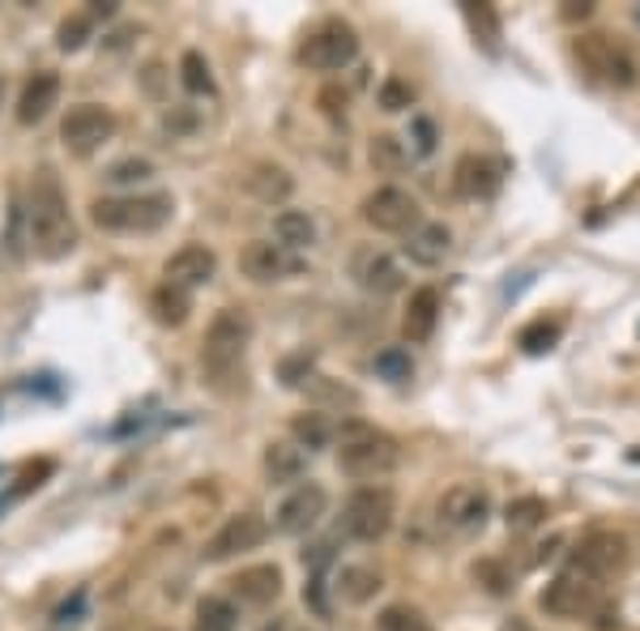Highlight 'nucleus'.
Wrapping results in <instances>:
<instances>
[{"mask_svg": "<svg viewBox=\"0 0 640 631\" xmlns=\"http://www.w3.org/2000/svg\"><path fill=\"white\" fill-rule=\"evenodd\" d=\"M26 222H31V243L43 261H60L78 248V227L69 218V200H65V188L52 171H39L31 184Z\"/></svg>", "mask_w": 640, "mask_h": 631, "instance_id": "f257e3e1", "label": "nucleus"}, {"mask_svg": "<svg viewBox=\"0 0 640 631\" xmlns=\"http://www.w3.org/2000/svg\"><path fill=\"white\" fill-rule=\"evenodd\" d=\"M333 439H338V466L351 478H385L398 470L401 448L393 435L376 432L367 423H342Z\"/></svg>", "mask_w": 640, "mask_h": 631, "instance_id": "f03ea898", "label": "nucleus"}, {"mask_svg": "<svg viewBox=\"0 0 640 631\" xmlns=\"http://www.w3.org/2000/svg\"><path fill=\"white\" fill-rule=\"evenodd\" d=\"M175 205L162 193L150 197H99L90 200V222L99 231H116V236H150L171 222Z\"/></svg>", "mask_w": 640, "mask_h": 631, "instance_id": "7ed1b4c3", "label": "nucleus"}, {"mask_svg": "<svg viewBox=\"0 0 640 631\" xmlns=\"http://www.w3.org/2000/svg\"><path fill=\"white\" fill-rule=\"evenodd\" d=\"M248 342H252V320L243 308H222L214 316L209 333H205V346H201V363L214 380H231L243 367L248 355Z\"/></svg>", "mask_w": 640, "mask_h": 631, "instance_id": "20e7f679", "label": "nucleus"}, {"mask_svg": "<svg viewBox=\"0 0 640 631\" xmlns=\"http://www.w3.org/2000/svg\"><path fill=\"white\" fill-rule=\"evenodd\" d=\"M398 520V495L385 482H367L359 491H351L346 508H342V534L355 542H380Z\"/></svg>", "mask_w": 640, "mask_h": 631, "instance_id": "39448f33", "label": "nucleus"}, {"mask_svg": "<svg viewBox=\"0 0 640 631\" xmlns=\"http://www.w3.org/2000/svg\"><path fill=\"white\" fill-rule=\"evenodd\" d=\"M355 56H359V35L346 22H320L299 47V60L317 73H342L346 65H355Z\"/></svg>", "mask_w": 640, "mask_h": 631, "instance_id": "423d86ee", "label": "nucleus"}, {"mask_svg": "<svg viewBox=\"0 0 640 631\" xmlns=\"http://www.w3.org/2000/svg\"><path fill=\"white\" fill-rule=\"evenodd\" d=\"M538 606H542L551 619H585V615H594L602 606V585L594 576H585L581 567H572V572L556 576V581L542 589Z\"/></svg>", "mask_w": 640, "mask_h": 631, "instance_id": "0eeeda50", "label": "nucleus"}, {"mask_svg": "<svg viewBox=\"0 0 640 631\" xmlns=\"http://www.w3.org/2000/svg\"><path fill=\"white\" fill-rule=\"evenodd\" d=\"M359 214H363V222H367L372 231H380V236H410V231L423 222L419 200L410 197L405 188H393V184L376 188L372 197L363 200Z\"/></svg>", "mask_w": 640, "mask_h": 631, "instance_id": "6e6552de", "label": "nucleus"}, {"mask_svg": "<svg viewBox=\"0 0 640 631\" xmlns=\"http://www.w3.org/2000/svg\"><path fill=\"white\" fill-rule=\"evenodd\" d=\"M112 137H116V116L107 107H99V103H81L60 124V141L69 146V154L78 158H90L94 150H103Z\"/></svg>", "mask_w": 640, "mask_h": 631, "instance_id": "1a4fd4ad", "label": "nucleus"}, {"mask_svg": "<svg viewBox=\"0 0 640 631\" xmlns=\"http://www.w3.org/2000/svg\"><path fill=\"white\" fill-rule=\"evenodd\" d=\"M436 516H441L444 529H453V534H475L491 516V491L479 486V482L448 486L441 495V504H436Z\"/></svg>", "mask_w": 640, "mask_h": 631, "instance_id": "9d476101", "label": "nucleus"}, {"mask_svg": "<svg viewBox=\"0 0 640 631\" xmlns=\"http://www.w3.org/2000/svg\"><path fill=\"white\" fill-rule=\"evenodd\" d=\"M265 538H270L265 516L236 513V516H227V520H222V529L205 542V559H209V563H227V559H236V554L256 551Z\"/></svg>", "mask_w": 640, "mask_h": 631, "instance_id": "9b49d317", "label": "nucleus"}, {"mask_svg": "<svg viewBox=\"0 0 640 631\" xmlns=\"http://www.w3.org/2000/svg\"><path fill=\"white\" fill-rule=\"evenodd\" d=\"M299 269H304V261H299L295 252H286L282 243H274V239H252V243H243L240 274L248 277V282L270 286V282H286V277H295Z\"/></svg>", "mask_w": 640, "mask_h": 631, "instance_id": "f8f14e48", "label": "nucleus"}, {"mask_svg": "<svg viewBox=\"0 0 640 631\" xmlns=\"http://www.w3.org/2000/svg\"><path fill=\"white\" fill-rule=\"evenodd\" d=\"M324 513H329V491H324L320 482H299V486L278 504L274 525H278V534L299 538V534H312Z\"/></svg>", "mask_w": 640, "mask_h": 631, "instance_id": "ddd939ff", "label": "nucleus"}, {"mask_svg": "<svg viewBox=\"0 0 640 631\" xmlns=\"http://www.w3.org/2000/svg\"><path fill=\"white\" fill-rule=\"evenodd\" d=\"M351 277L359 282L367 295H398L401 286H405V269H401L385 248H376V243L355 248V256H351Z\"/></svg>", "mask_w": 640, "mask_h": 631, "instance_id": "4468645a", "label": "nucleus"}, {"mask_svg": "<svg viewBox=\"0 0 640 631\" xmlns=\"http://www.w3.org/2000/svg\"><path fill=\"white\" fill-rule=\"evenodd\" d=\"M624 563H628V538L615 534V529H598V534L581 538V547H576V563H572V567H581L585 576L602 581V576H615Z\"/></svg>", "mask_w": 640, "mask_h": 631, "instance_id": "2eb2a0df", "label": "nucleus"}, {"mask_svg": "<svg viewBox=\"0 0 640 631\" xmlns=\"http://www.w3.org/2000/svg\"><path fill=\"white\" fill-rule=\"evenodd\" d=\"M576 56H581L585 69H594V73H602V78L615 81V85H632V81H637L632 56L619 51L606 35H581V39H576Z\"/></svg>", "mask_w": 640, "mask_h": 631, "instance_id": "dca6fc26", "label": "nucleus"}, {"mask_svg": "<svg viewBox=\"0 0 640 631\" xmlns=\"http://www.w3.org/2000/svg\"><path fill=\"white\" fill-rule=\"evenodd\" d=\"M214 274H218V256H214V248H205V243H184V248L162 265L167 286H175V290H197V286H205Z\"/></svg>", "mask_w": 640, "mask_h": 631, "instance_id": "f3484780", "label": "nucleus"}, {"mask_svg": "<svg viewBox=\"0 0 640 631\" xmlns=\"http://www.w3.org/2000/svg\"><path fill=\"white\" fill-rule=\"evenodd\" d=\"M401 252L410 256V265L436 269V265H444V256L453 252V231H448L444 222H419V227L405 236Z\"/></svg>", "mask_w": 640, "mask_h": 631, "instance_id": "a211bd4d", "label": "nucleus"}, {"mask_svg": "<svg viewBox=\"0 0 640 631\" xmlns=\"http://www.w3.org/2000/svg\"><path fill=\"white\" fill-rule=\"evenodd\" d=\"M231 589L243 606H274L282 597V572L278 563H256V567H243L240 576L231 581Z\"/></svg>", "mask_w": 640, "mask_h": 631, "instance_id": "6ab92c4d", "label": "nucleus"}, {"mask_svg": "<svg viewBox=\"0 0 640 631\" xmlns=\"http://www.w3.org/2000/svg\"><path fill=\"white\" fill-rule=\"evenodd\" d=\"M56 99H60V78H56L52 69H39L35 78H26V85H22L18 119H22V124H39V119L56 107Z\"/></svg>", "mask_w": 640, "mask_h": 631, "instance_id": "aec40b11", "label": "nucleus"}, {"mask_svg": "<svg viewBox=\"0 0 640 631\" xmlns=\"http://www.w3.org/2000/svg\"><path fill=\"white\" fill-rule=\"evenodd\" d=\"M495 184H500L495 167L479 154H466L457 167H453V193H457V197H466V200L491 197V193H495Z\"/></svg>", "mask_w": 640, "mask_h": 631, "instance_id": "412c9836", "label": "nucleus"}, {"mask_svg": "<svg viewBox=\"0 0 640 631\" xmlns=\"http://www.w3.org/2000/svg\"><path fill=\"white\" fill-rule=\"evenodd\" d=\"M436 320H441V295L432 286L414 290L410 295V308H405V320H401L405 342H427L436 333Z\"/></svg>", "mask_w": 640, "mask_h": 631, "instance_id": "4be33fe9", "label": "nucleus"}, {"mask_svg": "<svg viewBox=\"0 0 640 631\" xmlns=\"http://www.w3.org/2000/svg\"><path fill=\"white\" fill-rule=\"evenodd\" d=\"M265 473H270V482H299L304 473H308V452L299 448V444H290V439H274L270 448H265Z\"/></svg>", "mask_w": 640, "mask_h": 631, "instance_id": "5701e85b", "label": "nucleus"}, {"mask_svg": "<svg viewBox=\"0 0 640 631\" xmlns=\"http://www.w3.org/2000/svg\"><path fill=\"white\" fill-rule=\"evenodd\" d=\"M274 243H282L286 252H308L312 243H317V222H312V214H304V209H282L278 218H274Z\"/></svg>", "mask_w": 640, "mask_h": 631, "instance_id": "b1692460", "label": "nucleus"}, {"mask_svg": "<svg viewBox=\"0 0 640 631\" xmlns=\"http://www.w3.org/2000/svg\"><path fill=\"white\" fill-rule=\"evenodd\" d=\"M380 572L376 567H367V563H346L342 572H338V597L342 601H351V606H367L376 593H380Z\"/></svg>", "mask_w": 640, "mask_h": 631, "instance_id": "393cba45", "label": "nucleus"}, {"mask_svg": "<svg viewBox=\"0 0 640 631\" xmlns=\"http://www.w3.org/2000/svg\"><path fill=\"white\" fill-rule=\"evenodd\" d=\"M367 158H372V167H376L380 175H401L405 162H410V150H405V141L393 137V133H376V137L367 141Z\"/></svg>", "mask_w": 640, "mask_h": 631, "instance_id": "a878e982", "label": "nucleus"}, {"mask_svg": "<svg viewBox=\"0 0 640 631\" xmlns=\"http://www.w3.org/2000/svg\"><path fill=\"white\" fill-rule=\"evenodd\" d=\"M290 435H295V444H299L304 452H317V448H329V444H333L338 427H333L320 410H312V414H295V418H290Z\"/></svg>", "mask_w": 640, "mask_h": 631, "instance_id": "bb28decb", "label": "nucleus"}, {"mask_svg": "<svg viewBox=\"0 0 640 631\" xmlns=\"http://www.w3.org/2000/svg\"><path fill=\"white\" fill-rule=\"evenodd\" d=\"M240 628V610L231 597H201L193 631H236Z\"/></svg>", "mask_w": 640, "mask_h": 631, "instance_id": "cd10ccee", "label": "nucleus"}, {"mask_svg": "<svg viewBox=\"0 0 640 631\" xmlns=\"http://www.w3.org/2000/svg\"><path fill=\"white\" fill-rule=\"evenodd\" d=\"M290 188H295V180H290L282 167H274V162H261V167H252V175H248V193L270 200V205L290 197Z\"/></svg>", "mask_w": 640, "mask_h": 631, "instance_id": "c85d7f7f", "label": "nucleus"}, {"mask_svg": "<svg viewBox=\"0 0 640 631\" xmlns=\"http://www.w3.org/2000/svg\"><path fill=\"white\" fill-rule=\"evenodd\" d=\"M563 324L560 320H547V316H538V320H529L525 329L517 333V346L525 355H547L556 342H560Z\"/></svg>", "mask_w": 640, "mask_h": 631, "instance_id": "c756f323", "label": "nucleus"}, {"mask_svg": "<svg viewBox=\"0 0 640 631\" xmlns=\"http://www.w3.org/2000/svg\"><path fill=\"white\" fill-rule=\"evenodd\" d=\"M150 308H155V316H159L162 324H184L188 320V312H193V299H188V290H175V286H167L162 282L159 290H155V299H150Z\"/></svg>", "mask_w": 640, "mask_h": 631, "instance_id": "7c9ffc66", "label": "nucleus"}, {"mask_svg": "<svg viewBox=\"0 0 640 631\" xmlns=\"http://www.w3.org/2000/svg\"><path fill=\"white\" fill-rule=\"evenodd\" d=\"M504 520H508L513 534H529V529H538V525L547 520V500H538V495H521V500L508 504Z\"/></svg>", "mask_w": 640, "mask_h": 631, "instance_id": "2f4dec72", "label": "nucleus"}, {"mask_svg": "<svg viewBox=\"0 0 640 631\" xmlns=\"http://www.w3.org/2000/svg\"><path fill=\"white\" fill-rule=\"evenodd\" d=\"M372 367H376V376L389 380V385H405V380L414 376V358H410L405 346H389V351H380Z\"/></svg>", "mask_w": 640, "mask_h": 631, "instance_id": "473e14b6", "label": "nucleus"}, {"mask_svg": "<svg viewBox=\"0 0 640 631\" xmlns=\"http://www.w3.org/2000/svg\"><path fill=\"white\" fill-rule=\"evenodd\" d=\"M180 81H184L188 94H214V73H209V65H205L201 51H184V60H180Z\"/></svg>", "mask_w": 640, "mask_h": 631, "instance_id": "72a5a7b5", "label": "nucleus"}, {"mask_svg": "<svg viewBox=\"0 0 640 631\" xmlns=\"http://www.w3.org/2000/svg\"><path fill=\"white\" fill-rule=\"evenodd\" d=\"M376 631H436L419 610L410 606H385L380 619H376Z\"/></svg>", "mask_w": 640, "mask_h": 631, "instance_id": "f704fd0d", "label": "nucleus"}, {"mask_svg": "<svg viewBox=\"0 0 640 631\" xmlns=\"http://www.w3.org/2000/svg\"><path fill=\"white\" fill-rule=\"evenodd\" d=\"M461 13H466V22H470V31H475L487 47H495V39H500V18H495V9H491V4H461Z\"/></svg>", "mask_w": 640, "mask_h": 631, "instance_id": "c9c22d12", "label": "nucleus"}, {"mask_svg": "<svg viewBox=\"0 0 640 631\" xmlns=\"http://www.w3.org/2000/svg\"><path fill=\"white\" fill-rule=\"evenodd\" d=\"M155 175V162L150 158H121L107 167V180L112 184H146Z\"/></svg>", "mask_w": 640, "mask_h": 631, "instance_id": "e433bc0d", "label": "nucleus"}, {"mask_svg": "<svg viewBox=\"0 0 640 631\" xmlns=\"http://www.w3.org/2000/svg\"><path fill=\"white\" fill-rule=\"evenodd\" d=\"M90 31H94V22L78 13V18H65L60 22V31H56V43H60V51H81L85 39H90Z\"/></svg>", "mask_w": 640, "mask_h": 631, "instance_id": "4c0bfd02", "label": "nucleus"}, {"mask_svg": "<svg viewBox=\"0 0 640 631\" xmlns=\"http://www.w3.org/2000/svg\"><path fill=\"white\" fill-rule=\"evenodd\" d=\"M414 103V85L401 78H385L380 81V112H405Z\"/></svg>", "mask_w": 640, "mask_h": 631, "instance_id": "58836bf2", "label": "nucleus"}, {"mask_svg": "<svg viewBox=\"0 0 640 631\" xmlns=\"http://www.w3.org/2000/svg\"><path fill=\"white\" fill-rule=\"evenodd\" d=\"M475 581H479V585H482V589H487V593H495V597H504V593L513 589V581H508V572H504L500 563H491V559H487V563H479V567H475Z\"/></svg>", "mask_w": 640, "mask_h": 631, "instance_id": "ea45409f", "label": "nucleus"}, {"mask_svg": "<svg viewBox=\"0 0 640 631\" xmlns=\"http://www.w3.org/2000/svg\"><path fill=\"white\" fill-rule=\"evenodd\" d=\"M410 141H414V154H436V141H441V137H436V124H432V119L427 116H414L410 119Z\"/></svg>", "mask_w": 640, "mask_h": 631, "instance_id": "a19ab883", "label": "nucleus"}, {"mask_svg": "<svg viewBox=\"0 0 640 631\" xmlns=\"http://www.w3.org/2000/svg\"><path fill=\"white\" fill-rule=\"evenodd\" d=\"M308 371H312V355H295L282 363V380H286L290 389H304V385H308Z\"/></svg>", "mask_w": 640, "mask_h": 631, "instance_id": "79ce46f5", "label": "nucleus"}, {"mask_svg": "<svg viewBox=\"0 0 640 631\" xmlns=\"http://www.w3.org/2000/svg\"><path fill=\"white\" fill-rule=\"evenodd\" d=\"M4 90H9V85H4V78H0V103H4Z\"/></svg>", "mask_w": 640, "mask_h": 631, "instance_id": "37998d69", "label": "nucleus"}]
</instances>
